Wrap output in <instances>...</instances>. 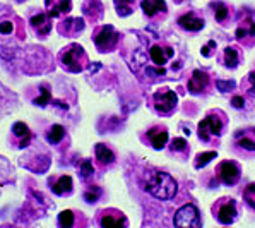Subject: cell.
<instances>
[{
    "label": "cell",
    "mask_w": 255,
    "mask_h": 228,
    "mask_svg": "<svg viewBox=\"0 0 255 228\" xmlns=\"http://www.w3.org/2000/svg\"><path fill=\"white\" fill-rule=\"evenodd\" d=\"M144 189L156 199H171L176 194V182L166 172L151 170L146 174Z\"/></svg>",
    "instance_id": "1"
},
{
    "label": "cell",
    "mask_w": 255,
    "mask_h": 228,
    "mask_svg": "<svg viewBox=\"0 0 255 228\" xmlns=\"http://www.w3.org/2000/svg\"><path fill=\"white\" fill-rule=\"evenodd\" d=\"M60 62L65 69L70 70V72H81V70H84L86 65H88V55H86L81 45L74 43V45H69L62 50Z\"/></svg>",
    "instance_id": "2"
},
{
    "label": "cell",
    "mask_w": 255,
    "mask_h": 228,
    "mask_svg": "<svg viewBox=\"0 0 255 228\" xmlns=\"http://www.w3.org/2000/svg\"><path fill=\"white\" fill-rule=\"evenodd\" d=\"M119 36L120 34L115 31V27L113 26H101L100 29H96V33H94V45L98 46V50L100 52H110V50H113L117 46V43H119Z\"/></svg>",
    "instance_id": "3"
},
{
    "label": "cell",
    "mask_w": 255,
    "mask_h": 228,
    "mask_svg": "<svg viewBox=\"0 0 255 228\" xmlns=\"http://www.w3.org/2000/svg\"><path fill=\"white\" fill-rule=\"evenodd\" d=\"M175 225L182 227V228L201 225V216H199L197 208H195L194 204H185V206L180 208L175 215Z\"/></svg>",
    "instance_id": "4"
},
{
    "label": "cell",
    "mask_w": 255,
    "mask_h": 228,
    "mask_svg": "<svg viewBox=\"0 0 255 228\" xmlns=\"http://www.w3.org/2000/svg\"><path fill=\"white\" fill-rule=\"evenodd\" d=\"M223 131V122L216 115H207L199 124V137L202 141H209L211 136H219Z\"/></svg>",
    "instance_id": "5"
},
{
    "label": "cell",
    "mask_w": 255,
    "mask_h": 228,
    "mask_svg": "<svg viewBox=\"0 0 255 228\" xmlns=\"http://www.w3.org/2000/svg\"><path fill=\"white\" fill-rule=\"evenodd\" d=\"M176 101V94L171 89H159L154 93V107L159 113H170L175 108Z\"/></svg>",
    "instance_id": "6"
},
{
    "label": "cell",
    "mask_w": 255,
    "mask_h": 228,
    "mask_svg": "<svg viewBox=\"0 0 255 228\" xmlns=\"http://www.w3.org/2000/svg\"><path fill=\"white\" fill-rule=\"evenodd\" d=\"M17 19L14 17H0V40H12L15 34L24 38V27L17 24Z\"/></svg>",
    "instance_id": "7"
},
{
    "label": "cell",
    "mask_w": 255,
    "mask_h": 228,
    "mask_svg": "<svg viewBox=\"0 0 255 228\" xmlns=\"http://www.w3.org/2000/svg\"><path fill=\"white\" fill-rule=\"evenodd\" d=\"M29 24L38 36L45 38V36H48L50 31H52V17H50L48 14H36L31 17Z\"/></svg>",
    "instance_id": "8"
},
{
    "label": "cell",
    "mask_w": 255,
    "mask_h": 228,
    "mask_svg": "<svg viewBox=\"0 0 255 228\" xmlns=\"http://www.w3.org/2000/svg\"><path fill=\"white\" fill-rule=\"evenodd\" d=\"M219 179L225 184H228V186H233L240 179V168L233 161H223L219 165Z\"/></svg>",
    "instance_id": "9"
},
{
    "label": "cell",
    "mask_w": 255,
    "mask_h": 228,
    "mask_svg": "<svg viewBox=\"0 0 255 228\" xmlns=\"http://www.w3.org/2000/svg\"><path fill=\"white\" fill-rule=\"evenodd\" d=\"M46 3V14L50 17H60L62 14H67L72 9L70 0H45Z\"/></svg>",
    "instance_id": "10"
},
{
    "label": "cell",
    "mask_w": 255,
    "mask_h": 228,
    "mask_svg": "<svg viewBox=\"0 0 255 228\" xmlns=\"http://www.w3.org/2000/svg\"><path fill=\"white\" fill-rule=\"evenodd\" d=\"M149 55H151V60L154 62L158 67H163L171 57H173V48L170 46H161V45H154L149 50Z\"/></svg>",
    "instance_id": "11"
},
{
    "label": "cell",
    "mask_w": 255,
    "mask_h": 228,
    "mask_svg": "<svg viewBox=\"0 0 255 228\" xmlns=\"http://www.w3.org/2000/svg\"><path fill=\"white\" fill-rule=\"evenodd\" d=\"M12 137L17 141V148H26L31 143L33 134H31L29 127H27L24 122H15L12 125Z\"/></svg>",
    "instance_id": "12"
},
{
    "label": "cell",
    "mask_w": 255,
    "mask_h": 228,
    "mask_svg": "<svg viewBox=\"0 0 255 228\" xmlns=\"http://www.w3.org/2000/svg\"><path fill=\"white\" fill-rule=\"evenodd\" d=\"M207 84H209V76L202 70H194L192 77L188 79V91L194 94L202 93L207 88Z\"/></svg>",
    "instance_id": "13"
},
{
    "label": "cell",
    "mask_w": 255,
    "mask_h": 228,
    "mask_svg": "<svg viewBox=\"0 0 255 228\" xmlns=\"http://www.w3.org/2000/svg\"><path fill=\"white\" fill-rule=\"evenodd\" d=\"M235 215H237V210H235V203L231 199H225V203L219 204L218 208V220L225 225H228L235 220Z\"/></svg>",
    "instance_id": "14"
},
{
    "label": "cell",
    "mask_w": 255,
    "mask_h": 228,
    "mask_svg": "<svg viewBox=\"0 0 255 228\" xmlns=\"http://www.w3.org/2000/svg\"><path fill=\"white\" fill-rule=\"evenodd\" d=\"M72 187H74L72 177H69V175L58 177V179L52 184V191H53L57 196H67V194H70Z\"/></svg>",
    "instance_id": "15"
},
{
    "label": "cell",
    "mask_w": 255,
    "mask_h": 228,
    "mask_svg": "<svg viewBox=\"0 0 255 228\" xmlns=\"http://www.w3.org/2000/svg\"><path fill=\"white\" fill-rule=\"evenodd\" d=\"M147 137L151 141V144L154 146L156 149H161L164 148V144L168 143V132L164 129H159V127H152L149 129L147 132Z\"/></svg>",
    "instance_id": "16"
},
{
    "label": "cell",
    "mask_w": 255,
    "mask_h": 228,
    "mask_svg": "<svg viewBox=\"0 0 255 228\" xmlns=\"http://www.w3.org/2000/svg\"><path fill=\"white\" fill-rule=\"evenodd\" d=\"M178 24L187 31H199L204 27V21L199 17H195L194 14H185L178 19Z\"/></svg>",
    "instance_id": "17"
},
{
    "label": "cell",
    "mask_w": 255,
    "mask_h": 228,
    "mask_svg": "<svg viewBox=\"0 0 255 228\" xmlns=\"http://www.w3.org/2000/svg\"><path fill=\"white\" fill-rule=\"evenodd\" d=\"M140 7H142L144 14L149 15V17L166 10V3H164L163 0H144V2L140 3Z\"/></svg>",
    "instance_id": "18"
},
{
    "label": "cell",
    "mask_w": 255,
    "mask_h": 228,
    "mask_svg": "<svg viewBox=\"0 0 255 228\" xmlns=\"http://www.w3.org/2000/svg\"><path fill=\"white\" fill-rule=\"evenodd\" d=\"M82 27H84V21L76 17V19H67V21L62 22L58 26V31L62 34H76L77 31H82Z\"/></svg>",
    "instance_id": "19"
},
{
    "label": "cell",
    "mask_w": 255,
    "mask_h": 228,
    "mask_svg": "<svg viewBox=\"0 0 255 228\" xmlns=\"http://www.w3.org/2000/svg\"><path fill=\"white\" fill-rule=\"evenodd\" d=\"M96 158L101 165H112L115 161V155L107 144H96Z\"/></svg>",
    "instance_id": "20"
},
{
    "label": "cell",
    "mask_w": 255,
    "mask_h": 228,
    "mask_svg": "<svg viewBox=\"0 0 255 228\" xmlns=\"http://www.w3.org/2000/svg\"><path fill=\"white\" fill-rule=\"evenodd\" d=\"M100 223H101V227H125L127 222H125V218L122 216V213H115V216L103 213Z\"/></svg>",
    "instance_id": "21"
},
{
    "label": "cell",
    "mask_w": 255,
    "mask_h": 228,
    "mask_svg": "<svg viewBox=\"0 0 255 228\" xmlns=\"http://www.w3.org/2000/svg\"><path fill=\"white\" fill-rule=\"evenodd\" d=\"M64 136H65V129L62 127V125L55 124L48 129V132H46V141H48L50 144H58L64 139Z\"/></svg>",
    "instance_id": "22"
},
{
    "label": "cell",
    "mask_w": 255,
    "mask_h": 228,
    "mask_svg": "<svg viewBox=\"0 0 255 228\" xmlns=\"http://www.w3.org/2000/svg\"><path fill=\"white\" fill-rule=\"evenodd\" d=\"M247 36H254L255 38V22L254 21H247L245 24L240 26L237 29V38L238 41L245 40Z\"/></svg>",
    "instance_id": "23"
},
{
    "label": "cell",
    "mask_w": 255,
    "mask_h": 228,
    "mask_svg": "<svg viewBox=\"0 0 255 228\" xmlns=\"http://www.w3.org/2000/svg\"><path fill=\"white\" fill-rule=\"evenodd\" d=\"M52 101V93H50V88L46 84L40 86V96L34 98V105L38 107H46V105Z\"/></svg>",
    "instance_id": "24"
},
{
    "label": "cell",
    "mask_w": 255,
    "mask_h": 228,
    "mask_svg": "<svg viewBox=\"0 0 255 228\" xmlns=\"http://www.w3.org/2000/svg\"><path fill=\"white\" fill-rule=\"evenodd\" d=\"M134 2L135 0H115V5H117V12L122 17H125V15H128L134 10Z\"/></svg>",
    "instance_id": "25"
},
{
    "label": "cell",
    "mask_w": 255,
    "mask_h": 228,
    "mask_svg": "<svg viewBox=\"0 0 255 228\" xmlns=\"http://www.w3.org/2000/svg\"><path fill=\"white\" fill-rule=\"evenodd\" d=\"M74 222H76V218H74V213L70 210H65V211H62V213L58 215V225H60V227L70 228L74 225Z\"/></svg>",
    "instance_id": "26"
},
{
    "label": "cell",
    "mask_w": 255,
    "mask_h": 228,
    "mask_svg": "<svg viewBox=\"0 0 255 228\" xmlns=\"http://www.w3.org/2000/svg\"><path fill=\"white\" fill-rule=\"evenodd\" d=\"M225 62H226V65L231 69H235L237 67V64H238V53H237V50L235 48H226L225 50Z\"/></svg>",
    "instance_id": "27"
},
{
    "label": "cell",
    "mask_w": 255,
    "mask_h": 228,
    "mask_svg": "<svg viewBox=\"0 0 255 228\" xmlns=\"http://www.w3.org/2000/svg\"><path fill=\"white\" fill-rule=\"evenodd\" d=\"M237 139H238V144L243 148V149H247V151H255V139H252V137H249L247 134H238L237 136Z\"/></svg>",
    "instance_id": "28"
},
{
    "label": "cell",
    "mask_w": 255,
    "mask_h": 228,
    "mask_svg": "<svg viewBox=\"0 0 255 228\" xmlns=\"http://www.w3.org/2000/svg\"><path fill=\"white\" fill-rule=\"evenodd\" d=\"M216 158V151H209V153H201V155L197 156V160H195V168H202L206 167L207 163H209L211 160Z\"/></svg>",
    "instance_id": "29"
},
{
    "label": "cell",
    "mask_w": 255,
    "mask_h": 228,
    "mask_svg": "<svg viewBox=\"0 0 255 228\" xmlns=\"http://www.w3.org/2000/svg\"><path fill=\"white\" fill-rule=\"evenodd\" d=\"M213 9H214V12H216V19H218L219 22H223L226 17H228V7H226L225 3H221V2L214 3Z\"/></svg>",
    "instance_id": "30"
},
{
    "label": "cell",
    "mask_w": 255,
    "mask_h": 228,
    "mask_svg": "<svg viewBox=\"0 0 255 228\" xmlns=\"http://www.w3.org/2000/svg\"><path fill=\"white\" fill-rule=\"evenodd\" d=\"M243 198H245L247 204L255 210V184H250V186H247L245 192H243Z\"/></svg>",
    "instance_id": "31"
},
{
    "label": "cell",
    "mask_w": 255,
    "mask_h": 228,
    "mask_svg": "<svg viewBox=\"0 0 255 228\" xmlns=\"http://www.w3.org/2000/svg\"><path fill=\"white\" fill-rule=\"evenodd\" d=\"M94 174V167H93V163L89 160H84L82 161V165H81V175H82V179H89Z\"/></svg>",
    "instance_id": "32"
},
{
    "label": "cell",
    "mask_w": 255,
    "mask_h": 228,
    "mask_svg": "<svg viewBox=\"0 0 255 228\" xmlns=\"http://www.w3.org/2000/svg\"><path fill=\"white\" fill-rule=\"evenodd\" d=\"M100 196H101V191H100L98 187H91L89 191H86V192H84V199H86L88 203H96Z\"/></svg>",
    "instance_id": "33"
},
{
    "label": "cell",
    "mask_w": 255,
    "mask_h": 228,
    "mask_svg": "<svg viewBox=\"0 0 255 228\" xmlns=\"http://www.w3.org/2000/svg\"><path fill=\"white\" fill-rule=\"evenodd\" d=\"M187 141L185 139H173V143H171V149L173 151H178V153H182V151H187Z\"/></svg>",
    "instance_id": "34"
},
{
    "label": "cell",
    "mask_w": 255,
    "mask_h": 228,
    "mask_svg": "<svg viewBox=\"0 0 255 228\" xmlns=\"http://www.w3.org/2000/svg\"><path fill=\"white\" fill-rule=\"evenodd\" d=\"M235 88V82L233 81H218V89L219 91H228V89H233Z\"/></svg>",
    "instance_id": "35"
},
{
    "label": "cell",
    "mask_w": 255,
    "mask_h": 228,
    "mask_svg": "<svg viewBox=\"0 0 255 228\" xmlns=\"http://www.w3.org/2000/svg\"><path fill=\"white\" fill-rule=\"evenodd\" d=\"M211 48H216V43H214L213 40H211V41L207 43V45L202 48V55H204V57H209V55H211Z\"/></svg>",
    "instance_id": "36"
},
{
    "label": "cell",
    "mask_w": 255,
    "mask_h": 228,
    "mask_svg": "<svg viewBox=\"0 0 255 228\" xmlns=\"http://www.w3.org/2000/svg\"><path fill=\"white\" fill-rule=\"evenodd\" d=\"M231 103H233V107H235V108H242L245 101H243V98H242V96H235L233 100H231Z\"/></svg>",
    "instance_id": "37"
},
{
    "label": "cell",
    "mask_w": 255,
    "mask_h": 228,
    "mask_svg": "<svg viewBox=\"0 0 255 228\" xmlns=\"http://www.w3.org/2000/svg\"><path fill=\"white\" fill-rule=\"evenodd\" d=\"M250 84H252V91L255 93V72H250Z\"/></svg>",
    "instance_id": "38"
},
{
    "label": "cell",
    "mask_w": 255,
    "mask_h": 228,
    "mask_svg": "<svg viewBox=\"0 0 255 228\" xmlns=\"http://www.w3.org/2000/svg\"><path fill=\"white\" fill-rule=\"evenodd\" d=\"M15 2H24V0H15Z\"/></svg>",
    "instance_id": "39"
}]
</instances>
